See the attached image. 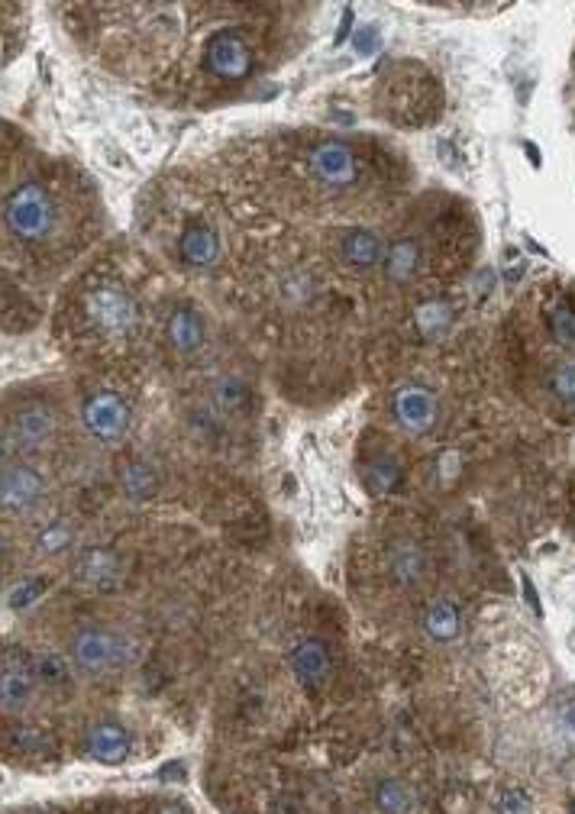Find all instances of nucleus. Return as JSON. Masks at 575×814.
I'll return each mask as SVG.
<instances>
[{
	"label": "nucleus",
	"mask_w": 575,
	"mask_h": 814,
	"mask_svg": "<svg viewBox=\"0 0 575 814\" xmlns=\"http://www.w3.org/2000/svg\"><path fill=\"white\" fill-rule=\"evenodd\" d=\"M133 643L117 630L107 627H84L72 637V663L88 676H107L130 663Z\"/></svg>",
	"instance_id": "f257e3e1"
},
{
	"label": "nucleus",
	"mask_w": 575,
	"mask_h": 814,
	"mask_svg": "<svg viewBox=\"0 0 575 814\" xmlns=\"http://www.w3.org/2000/svg\"><path fill=\"white\" fill-rule=\"evenodd\" d=\"M7 227L20 236V240H42L52 230V198L46 188L23 185L10 194L7 201Z\"/></svg>",
	"instance_id": "f03ea898"
},
{
	"label": "nucleus",
	"mask_w": 575,
	"mask_h": 814,
	"mask_svg": "<svg viewBox=\"0 0 575 814\" xmlns=\"http://www.w3.org/2000/svg\"><path fill=\"white\" fill-rule=\"evenodd\" d=\"M39 689L36 663L23 650L0 653V708L4 711H26L33 705Z\"/></svg>",
	"instance_id": "7ed1b4c3"
},
{
	"label": "nucleus",
	"mask_w": 575,
	"mask_h": 814,
	"mask_svg": "<svg viewBox=\"0 0 575 814\" xmlns=\"http://www.w3.org/2000/svg\"><path fill=\"white\" fill-rule=\"evenodd\" d=\"M42 498H46V482L36 469L23 466V462L0 469V514L26 517L39 508Z\"/></svg>",
	"instance_id": "20e7f679"
},
{
	"label": "nucleus",
	"mask_w": 575,
	"mask_h": 814,
	"mask_svg": "<svg viewBox=\"0 0 575 814\" xmlns=\"http://www.w3.org/2000/svg\"><path fill=\"white\" fill-rule=\"evenodd\" d=\"M88 314L97 327H101L104 333L110 336H123V333H130L136 327V304L133 298L126 291L120 288H97L88 294Z\"/></svg>",
	"instance_id": "39448f33"
},
{
	"label": "nucleus",
	"mask_w": 575,
	"mask_h": 814,
	"mask_svg": "<svg viewBox=\"0 0 575 814\" xmlns=\"http://www.w3.org/2000/svg\"><path fill=\"white\" fill-rule=\"evenodd\" d=\"M84 424L97 440L117 443L126 437V427H130V407L114 391H101L84 407Z\"/></svg>",
	"instance_id": "423d86ee"
},
{
	"label": "nucleus",
	"mask_w": 575,
	"mask_h": 814,
	"mask_svg": "<svg viewBox=\"0 0 575 814\" xmlns=\"http://www.w3.org/2000/svg\"><path fill=\"white\" fill-rule=\"evenodd\" d=\"M207 68L220 78L227 81H236V78H246L249 68H252V52H249V42L243 36H236L233 30H223L210 39L207 46Z\"/></svg>",
	"instance_id": "0eeeda50"
},
{
	"label": "nucleus",
	"mask_w": 575,
	"mask_h": 814,
	"mask_svg": "<svg viewBox=\"0 0 575 814\" xmlns=\"http://www.w3.org/2000/svg\"><path fill=\"white\" fill-rule=\"evenodd\" d=\"M55 433V420L46 407H26L17 417L10 420L7 427V446L13 453H30L39 449Z\"/></svg>",
	"instance_id": "6e6552de"
},
{
	"label": "nucleus",
	"mask_w": 575,
	"mask_h": 814,
	"mask_svg": "<svg viewBox=\"0 0 575 814\" xmlns=\"http://www.w3.org/2000/svg\"><path fill=\"white\" fill-rule=\"evenodd\" d=\"M84 747H88V756L104 766H120L126 763V756H130V734H126V727L117 724V721H101L94 724L88 731V740H84Z\"/></svg>",
	"instance_id": "1a4fd4ad"
},
{
	"label": "nucleus",
	"mask_w": 575,
	"mask_h": 814,
	"mask_svg": "<svg viewBox=\"0 0 575 814\" xmlns=\"http://www.w3.org/2000/svg\"><path fill=\"white\" fill-rule=\"evenodd\" d=\"M311 168L327 185H349L356 178V156L343 143H320L311 156Z\"/></svg>",
	"instance_id": "9d476101"
},
{
	"label": "nucleus",
	"mask_w": 575,
	"mask_h": 814,
	"mask_svg": "<svg viewBox=\"0 0 575 814\" xmlns=\"http://www.w3.org/2000/svg\"><path fill=\"white\" fill-rule=\"evenodd\" d=\"M75 579L81 585L94 588V592H107V588H117L120 582V559L107 550H84L78 566H75Z\"/></svg>",
	"instance_id": "9b49d317"
},
{
	"label": "nucleus",
	"mask_w": 575,
	"mask_h": 814,
	"mask_svg": "<svg viewBox=\"0 0 575 814\" xmlns=\"http://www.w3.org/2000/svg\"><path fill=\"white\" fill-rule=\"evenodd\" d=\"M395 414L411 433H427L437 417V401L424 388H404L395 398Z\"/></svg>",
	"instance_id": "f8f14e48"
},
{
	"label": "nucleus",
	"mask_w": 575,
	"mask_h": 814,
	"mask_svg": "<svg viewBox=\"0 0 575 814\" xmlns=\"http://www.w3.org/2000/svg\"><path fill=\"white\" fill-rule=\"evenodd\" d=\"M291 669L304 685H320L330 672V653L320 640H304L291 650Z\"/></svg>",
	"instance_id": "ddd939ff"
},
{
	"label": "nucleus",
	"mask_w": 575,
	"mask_h": 814,
	"mask_svg": "<svg viewBox=\"0 0 575 814\" xmlns=\"http://www.w3.org/2000/svg\"><path fill=\"white\" fill-rule=\"evenodd\" d=\"M372 802L378 814H417V795L404 779H382L375 785Z\"/></svg>",
	"instance_id": "4468645a"
},
{
	"label": "nucleus",
	"mask_w": 575,
	"mask_h": 814,
	"mask_svg": "<svg viewBox=\"0 0 575 814\" xmlns=\"http://www.w3.org/2000/svg\"><path fill=\"white\" fill-rule=\"evenodd\" d=\"M340 256L353 265V269H372L382 259V243L372 230H346L340 240Z\"/></svg>",
	"instance_id": "2eb2a0df"
},
{
	"label": "nucleus",
	"mask_w": 575,
	"mask_h": 814,
	"mask_svg": "<svg viewBox=\"0 0 575 814\" xmlns=\"http://www.w3.org/2000/svg\"><path fill=\"white\" fill-rule=\"evenodd\" d=\"M217 256H220V236L214 230L210 227L185 230V236H181V259L204 269V265L217 262Z\"/></svg>",
	"instance_id": "dca6fc26"
},
{
	"label": "nucleus",
	"mask_w": 575,
	"mask_h": 814,
	"mask_svg": "<svg viewBox=\"0 0 575 814\" xmlns=\"http://www.w3.org/2000/svg\"><path fill=\"white\" fill-rule=\"evenodd\" d=\"M168 336H172L175 349H181V353H194V349L204 343L201 317L194 314L191 307H181V311H175L172 320H168Z\"/></svg>",
	"instance_id": "f3484780"
},
{
	"label": "nucleus",
	"mask_w": 575,
	"mask_h": 814,
	"mask_svg": "<svg viewBox=\"0 0 575 814\" xmlns=\"http://www.w3.org/2000/svg\"><path fill=\"white\" fill-rule=\"evenodd\" d=\"M424 569H427V559L414 543H398L395 550H391V575H395L398 585L411 588L414 582L424 579Z\"/></svg>",
	"instance_id": "a211bd4d"
},
{
	"label": "nucleus",
	"mask_w": 575,
	"mask_h": 814,
	"mask_svg": "<svg viewBox=\"0 0 575 814\" xmlns=\"http://www.w3.org/2000/svg\"><path fill=\"white\" fill-rule=\"evenodd\" d=\"M424 627L433 640H440V643L453 640L459 634V611L453 601H433L427 617H424Z\"/></svg>",
	"instance_id": "6ab92c4d"
},
{
	"label": "nucleus",
	"mask_w": 575,
	"mask_h": 814,
	"mask_svg": "<svg viewBox=\"0 0 575 814\" xmlns=\"http://www.w3.org/2000/svg\"><path fill=\"white\" fill-rule=\"evenodd\" d=\"M120 482H123V491H126V495H130L133 501H143V498H152V495H156L159 475H156V469H152V466H146V462H130V466L123 469Z\"/></svg>",
	"instance_id": "aec40b11"
},
{
	"label": "nucleus",
	"mask_w": 575,
	"mask_h": 814,
	"mask_svg": "<svg viewBox=\"0 0 575 814\" xmlns=\"http://www.w3.org/2000/svg\"><path fill=\"white\" fill-rule=\"evenodd\" d=\"M417 259H420L417 243L404 240L398 246H391V252H388V278L391 282H408V278L417 272Z\"/></svg>",
	"instance_id": "412c9836"
},
{
	"label": "nucleus",
	"mask_w": 575,
	"mask_h": 814,
	"mask_svg": "<svg viewBox=\"0 0 575 814\" xmlns=\"http://www.w3.org/2000/svg\"><path fill=\"white\" fill-rule=\"evenodd\" d=\"M36 679H39V685H65L68 682V669H65V663L59 656H42L39 663H36Z\"/></svg>",
	"instance_id": "4be33fe9"
},
{
	"label": "nucleus",
	"mask_w": 575,
	"mask_h": 814,
	"mask_svg": "<svg viewBox=\"0 0 575 814\" xmlns=\"http://www.w3.org/2000/svg\"><path fill=\"white\" fill-rule=\"evenodd\" d=\"M46 592V579H30V582H20L17 588L10 592V608L13 611H23V608H30L33 601Z\"/></svg>",
	"instance_id": "5701e85b"
},
{
	"label": "nucleus",
	"mask_w": 575,
	"mask_h": 814,
	"mask_svg": "<svg viewBox=\"0 0 575 814\" xmlns=\"http://www.w3.org/2000/svg\"><path fill=\"white\" fill-rule=\"evenodd\" d=\"M498 814H534V802L521 789H504L498 795Z\"/></svg>",
	"instance_id": "b1692460"
},
{
	"label": "nucleus",
	"mask_w": 575,
	"mask_h": 814,
	"mask_svg": "<svg viewBox=\"0 0 575 814\" xmlns=\"http://www.w3.org/2000/svg\"><path fill=\"white\" fill-rule=\"evenodd\" d=\"M217 404L220 407H227V411H233V407H240L246 404V388L236 382V378H220V385H217Z\"/></svg>",
	"instance_id": "393cba45"
},
{
	"label": "nucleus",
	"mask_w": 575,
	"mask_h": 814,
	"mask_svg": "<svg viewBox=\"0 0 575 814\" xmlns=\"http://www.w3.org/2000/svg\"><path fill=\"white\" fill-rule=\"evenodd\" d=\"M398 475H401V469L395 466V462H378V466L369 469V485L375 491H388V488H395Z\"/></svg>",
	"instance_id": "a878e982"
},
{
	"label": "nucleus",
	"mask_w": 575,
	"mask_h": 814,
	"mask_svg": "<svg viewBox=\"0 0 575 814\" xmlns=\"http://www.w3.org/2000/svg\"><path fill=\"white\" fill-rule=\"evenodd\" d=\"M553 336L563 343H575V314L569 311V307H559V311L553 314Z\"/></svg>",
	"instance_id": "bb28decb"
},
{
	"label": "nucleus",
	"mask_w": 575,
	"mask_h": 814,
	"mask_svg": "<svg viewBox=\"0 0 575 814\" xmlns=\"http://www.w3.org/2000/svg\"><path fill=\"white\" fill-rule=\"evenodd\" d=\"M553 391H556L559 398L575 401V362H566V366L556 372V378H553Z\"/></svg>",
	"instance_id": "cd10ccee"
},
{
	"label": "nucleus",
	"mask_w": 575,
	"mask_h": 814,
	"mask_svg": "<svg viewBox=\"0 0 575 814\" xmlns=\"http://www.w3.org/2000/svg\"><path fill=\"white\" fill-rule=\"evenodd\" d=\"M556 718H559V727H563V734H566L569 740H575V692L559 701Z\"/></svg>",
	"instance_id": "c85d7f7f"
},
{
	"label": "nucleus",
	"mask_w": 575,
	"mask_h": 814,
	"mask_svg": "<svg viewBox=\"0 0 575 814\" xmlns=\"http://www.w3.org/2000/svg\"><path fill=\"white\" fill-rule=\"evenodd\" d=\"M68 543H72V533H68L65 527H49L46 533H42V550L46 553H59Z\"/></svg>",
	"instance_id": "c756f323"
},
{
	"label": "nucleus",
	"mask_w": 575,
	"mask_h": 814,
	"mask_svg": "<svg viewBox=\"0 0 575 814\" xmlns=\"http://www.w3.org/2000/svg\"><path fill=\"white\" fill-rule=\"evenodd\" d=\"M378 49V30L375 26H369L366 33H356V52L359 55H372Z\"/></svg>",
	"instance_id": "7c9ffc66"
},
{
	"label": "nucleus",
	"mask_w": 575,
	"mask_h": 814,
	"mask_svg": "<svg viewBox=\"0 0 575 814\" xmlns=\"http://www.w3.org/2000/svg\"><path fill=\"white\" fill-rule=\"evenodd\" d=\"M159 779H162V782H172V779H175V782H185V779H188V769L181 766V763H168V766L162 769V773H159Z\"/></svg>",
	"instance_id": "2f4dec72"
},
{
	"label": "nucleus",
	"mask_w": 575,
	"mask_h": 814,
	"mask_svg": "<svg viewBox=\"0 0 575 814\" xmlns=\"http://www.w3.org/2000/svg\"><path fill=\"white\" fill-rule=\"evenodd\" d=\"M152 814H194V811L188 805H181V802H162Z\"/></svg>",
	"instance_id": "473e14b6"
},
{
	"label": "nucleus",
	"mask_w": 575,
	"mask_h": 814,
	"mask_svg": "<svg viewBox=\"0 0 575 814\" xmlns=\"http://www.w3.org/2000/svg\"><path fill=\"white\" fill-rule=\"evenodd\" d=\"M349 26H353V7H346V10H343V23H340V30H336V42H346Z\"/></svg>",
	"instance_id": "72a5a7b5"
},
{
	"label": "nucleus",
	"mask_w": 575,
	"mask_h": 814,
	"mask_svg": "<svg viewBox=\"0 0 575 814\" xmlns=\"http://www.w3.org/2000/svg\"><path fill=\"white\" fill-rule=\"evenodd\" d=\"M524 592H527V601H530V608H534L540 614V601H537V592H534V585H530V579L524 575Z\"/></svg>",
	"instance_id": "f704fd0d"
},
{
	"label": "nucleus",
	"mask_w": 575,
	"mask_h": 814,
	"mask_svg": "<svg viewBox=\"0 0 575 814\" xmlns=\"http://www.w3.org/2000/svg\"><path fill=\"white\" fill-rule=\"evenodd\" d=\"M524 146H527V156H530V162H534V165H540V156H537L534 143H524Z\"/></svg>",
	"instance_id": "c9c22d12"
},
{
	"label": "nucleus",
	"mask_w": 575,
	"mask_h": 814,
	"mask_svg": "<svg viewBox=\"0 0 575 814\" xmlns=\"http://www.w3.org/2000/svg\"><path fill=\"white\" fill-rule=\"evenodd\" d=\"M4 556H7V543H4V537H0V563H4Z\"/></svg>",
	"instance_id": "e433bc0d"
},
{
	"label": "nucleus",
	"mask_w": 575,
	"mask_h": 814,
	"mask_svg": "<svg viewBox=\"0 0 575 814\" xmlns=\"http://www.w3.org/2000/svg\"><path fill=\"white\" fill-rule=\"evenodd\" d=\"M566 811H569V814H575V798H569V802H566Z\"/></svg>",
	"instance_id": "4c0bfd02"
}]
</instances>
